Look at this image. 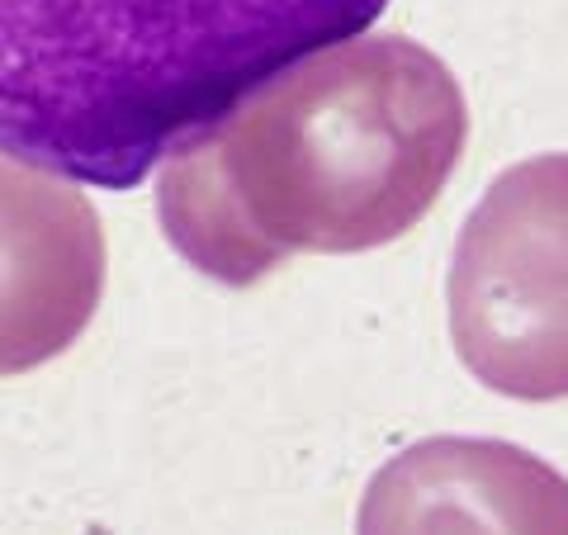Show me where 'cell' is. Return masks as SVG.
<instances>
[{
	"mask_svg": "<svg viewBox=\"0 0 568 535\" xmlns=\"http://www.w3.org/2000/svg\"><path fill=\"white\" fill-rule=\"evenodd\" d=\"M355 535H568V478L488 436H432L369 478Z\"/></svg>",
	"mask_w": 568,
	"mask_h": 535,
	"instance_id": "obj_5",
	"label": "cell"
},
{
	"mask_svg": "<svg viewBox=\"0 0 568 535\" xmlns=\"http://www.w3.org/2000/svg\"><path fill=\"white\" fill-rule=\"evenodd\" d=\"M450 342L484 388L568 398V152L517 162L459 228Z\"/></svg>",
	"mask_w": 568,
	"mask_h": 535,
	"instance_id": "obj_3",
	"label": "cell"
},
{
	"mask_svg": "<svg viewBox=\"0 0 568 535\" xmlns=\"http://www.w3.org/2000/svg\"><path fill=\"white\" fill-rule=\"evenodd\" d=\"M465 138V91L432 48L346 39L175 148L156 213L194 271L242 290L298 252L351 256L413 233Z\"/></svg>",
	"mask_w": 568,
	"mask_h": 535,
	"instance_id": "obj_1",
	"label": "cell"
},
{
	"mask_svg": "<svg viewBox=\"0 0 568 535\" xmlns=\"http://www.w3.org/2000/svg\"><path fill=\"white\" fill-rule=\"evenodd\" d=\"M104 261L100 213L77 181L0 152V380L58 361L91 327Z\"/></svg>",
	"mask_w": 568,
	"mask_h": 535,
	"instance_id": "obj_4",
	"label": "cell"
},
{
	"mask_svg": "<svg viewBox=\"0 0 568 535\" xmlns=\"http://www.w3.org/2000/svg\"><path fill=\"white\" fill-rule=\"evenodd\" d=\"M388 0H0V152L133 190L261 81Z\"/></svg>",
	"mask_w": 568,
	"mask_h": 535,
	"instance_id": "obj_2",
	"label": "cell"
}]
</instances>
